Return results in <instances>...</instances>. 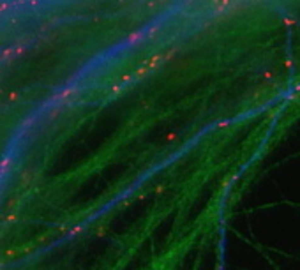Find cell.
I'll return each instance as SVG.
<instances>
[{"mask_svg": "<svg viewBox=\"0 0 300 270\" xmlns=\"http://www.w3.org/2000/svg\"><path fill=\"white\" fill-rule=\"evenodd\" d=\"M293 64H295V60H293V59H288L286 62H284V67H291Z\"/></svg>", "mask_w": 300, "mask_h": 270, "instance_id": "13", "label": "cell"}, {"mask_svg": "<svg viewBox=\"0 0 300 270\" xmlns=\"http://www.w3.org/2000/svg\"><path fill=\"white\" fill-rule=\"evenodd\" d=\"M18 97H20L18 92H13V94L9 95V101H18Z\"/></svg>", "mask_w": 300, "mask_h": 270, "instance_id": "14", "label": "cell"}, {"mask_svg": "<svg viewBox=\"0 0 300 270\" xmlns=\"http://www.w3.org/2000/svg\"><path fill=\"white\" fill-rule=\"evenodd\" d=\"M297 20H291V18H284V25H286V27H290V25H297Z\"/></svg>", "mask_w": 300, "mask_h": 270, "instance_id": "9", "label": "cell"}, {"mask_svg": "<svg viewBox=\"0 0 300 270\" xmlns=\"http://www.w3.org/2000/svg\"><path fill=\"white\" fill-rule=\"evenodd\" d=\"M122 88H124V85H122V83H116V85L111 87V94L113 95H118L122 92Z\"/></svg>", "mask_w": 300, "mask_h": 270, "instance_id": "6", "label": "cell"}, {"mask_svg": "<svg viewBox=\"0 0 300 270\" xmlns=\"http://www.w3.org/2000/svg\"><path fill=\"white\" fill-rule=\"evenodd\" d=\"M229 126V120H223V122H219V124H217V129H223V127H228Z\"/></svg>", "mask_w": 300, "mask_h": 270, "instance_id": "11", "label": "cell"}, {"mask_svg": "<svg viewBox=\"0 0 300 270\" xmlns=\"http://www.w3.org/2000/svg\"><path fill=\"white\" fill-rule=\"evenodd\" d=\"M145 37H147V34H145L143 30H134L133 34H129V36L126 37V44L127 46H138L139 42H143Z\"/></svg>", "mask_w": 300, "mask_h": 270, "instance_id": "1", "label": "cell"}, {"mask_svg": "<svg viewBox=\"0 0 300 270\" xmlns=\"http://www.w3.org/2000/svg\"><path fill=\"white\" fill-rule=\"evenodd\" d=\"M13 162V157H4V162H2V177L7 175V171H9V164Z\"/></svg>", "mask_w": 300, "mask_h": 270, "instance_id": "5", "label": "cell"}, {"mask_svg": "<svg viewBox=\"0 0 300 270\" xmlns=\"http://www.w3.org/2000/svg\"><path fill=\"white\" fill-rule=\"evenodd\" d=\"M83 230H85V226H81V224H78V226H72L71 230L67 231V235H69V237H71V239H72V237H78V235H80L81 231H83Z\"/></svg>", "mask_w": 300, "mask_h": 270, "instance_id": "3", "label": "cell"}, {"mask_svg": "<svg viewBox=\"0 0 300 270\" xmlns=\"http://www.w3.org/2000/svg\"><path fill=\"white\" fill-rule=\"evenodd\" d=\"M97 235H99V237H103V235H104V228H101V230H97Z\"/></svg>", "mask_w": 300, "mask_h": 270, "instance_id": "17", "label": "cell"}, {"mask_svg": "<svg viewBox=\"0 0 300 270\" xmlns=\"http://www.w3.org/2000/svg\"><path fill=\"white\" fill-rule=\"evenodd\" d=\"M159 28H161V27H159V23H156V25H152V27L148 28V30H147V37H148V39H154V37L159 34Z\"/></svg>", "mask_w": 300, "mask_h": 270, "instance_id": "4", "label": "cell"}, {"mask_svg": "<svg viewBox=\"0 0 300 270\" xmlns=\"http://www.w3.org/2000/svg\"><path fill=\"white\" fill-rule=\"evenodd\" d=\"M164 189H166V185L164 184H159V185H157V189H156V196L162 194V193H164Z\"/></svg>", "mask_w": 300, "mask_h": 270, "instance_id": "8", "label": "cell"}, {"mask_svg": "<svg viewBox=\"0 0 300 270\" xmlns=\"http://www.w3.org/2000/svg\"><path fill=\"white\" fill-rule=\"evenodd\" d=\"M134 80V76H131V74H124V76H122V81H124V83H129V81H133Z\"/></svg>", "mask_w": 300, "mask_h": 270, "instance_id": "10", "label": "cell"}, {"mask_svg": "<svg viewBox=\"0 0 300 270\" xmlns=\"http://www.w3.org/2000/svg\"><path fill=\"white\" fill-rule=\"evenodd\" d=\"M178 140V132H170V134H166V141H175Z\"/></svg>", "mask_w": 300, "mask_h": 270, "instance_id": "7", "label": "cell"}, {"mask_svg": "<svg viewBox=\"0 0 300 270\" xmlns=\"http://www.w3.org/2000/svg\"><path fill=\"white\" fill-rule=\"evenodd\" d=\"M295 99H298V94H295V92H291V94L288 95V101H295Z\"/></svg>", "mask_w": 300, "mask_h": 270, "instance_id": "12", "label": "cell"}, {"mask_svg": "<svg viewBox=\"0 0 300 270\" xmlns=\"http://www.w3.org/2000/svg\"><path fill=\"white\" fill-rule=\"evenodd\" d=\"M293 92H295V94H300V83H297V85L293 87Z\"/></svg>", "mask_w": 300, "mask_h": 270, "instance_id": "16", "label": "cell"}, {"mask_svg": "<svg viewBox=\"0 0 300 270\" xmlns=\"http://www.w3.org/2000/svg\"><path fill=\"white\" fill-rule=\"evenodd\" d=\"M150 72H152V69H150V67H139V69H136V71H134V78H136V80H141V78L148 76Z\"/></svg>", "mask_w": 300, "mask_h": 270, "instance_id": "2", "label": "cell"}, {"mask_svg": "<svg viewBox=\"0 0 300 270\" xmlns=\"http://www.w3.org/2000/svg\"><path fill=\"white\" fill-rule=\"evenodd\" d=\"M274 76V72L272 71H267V72H263V78H272Z\"/></svg>", "mask_w": 300, "mask_h": 270, "instance_id": "15", "label": "cell"}]
</instances>
